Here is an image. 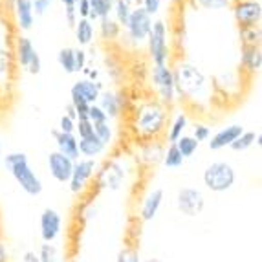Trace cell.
<instances>
[{"label": "cell", "mask_w": 262, "mask_h": 262, "mask_svg": "<svg viewBox=\"0 0 262 262\" xmlns=\"http://www.w3.org/2000/svg\"><path fill=\"white\" fill-rule=\"evenodd\" d=\"M74 62H75V72H83L86 68V52L83 48H77L74 52Z\"/></svg>", "instance_id": "cell-45"}, {"label": "cell", "mask_w": 262, "mask_h": 262, "mask_svg": "<svg viewBox=\"0 0 262 262\" xmlns=\"http://www.w3.org/2000/svg\"><path fill=\"white\" fill-rule=\"evenodd\" d=\"M75 30V39L81 46H88V44H92L94 40V24L88 18H79L77 24L74 26Z\"/></svg>", "instance_id": "cell-24"}, {"label": "cell", "mask_w": 262, "mask_h": 262, "mask_svg": "<svg viewBox=\"0 0 262 262\" xmlns=\"http://www.w3.org/2000/svg\"><path fill=\"white\" fill-rule=\"evenodd\" d=\"M174 72V84L176 94L187 101H204L207 97L209 83L206 74L196 64L187 61H180L172 68Z\"/></svg>", "instance_id": "cell-1"}, {"label": "cell", "mask_w": 262, "mask_h": 262, "mask_svg": "<svg viewBox=\"0 0 262 262\" xmlns=\"http://www.w3.org/2000/svg\"><path fill=\"white\" fill-rule=\"evenodd\" d=\"M231 11L238 28H255L262 20V6L258 0H235Z\"/></svg>", "instance_id": "cell-8"}, {"label": "cell", "mask_w": 262, "mask_h": 262, "mask_svg": "<svg viewBox=\"0 0 262 262\" xmlns=\"http://www.w3.org/2000/svg\"><path fill=\"white\" fill-rule=\"evenodd\" d=\"M241 40L242 46H260V28H242Z\"/></svg>", "instance_id": "cell-32"}, {"label": "cell", "mask_w": 262, "mask_h": 262, "mask_svg": "<svg viewBox=\"0 0 262 262\" xmlns=\"http://www.w3.org/2000/svg\"><path fill=\"white\" fill-rule=\"evenodd\" d=\"M70 262H81V260H79V258H74V260H70Z\"/></svg>", "instance_id": "cell-57"}, {"label": "cell", "mask_w": 262, "mask_h": 262, "mask_svg": "<svg viewBox=\"0 0 262 262\" xmlns=\"http://www.w3.org/2000/svg\"><path fill=\"white\" fill-rule=\"evenodd\" d=\"M75 11H77V17L81 18H90V2L88 0H77L75 2Z\"/></svg>", "instance_id": "cell-46"}, {"label": "cell", "mask_w": 262, "mask_h": 262, "mask_svg": "<svg viewBox=\"0 0 262 262\" xmlns=\"http://www.w3.org/2000/svg\"><path fill=\"white\" fill-rule=\"evenodd\" d=\"M150 28H152V17H150V15L147 13L141 6H138L136 9H132L130 17H128L127 24H125V30H127L128 39L136 44L145 42L147 37H149V33H150Z\"/></svg>", "instance_id": "cell-9"}, {"label": "cell", "mask_w": 262, "mask_h": 262, "mask_svg": "<svg viewBox=\"0 0 262 262\" xmlns=\"http://www.w3.org/2000/svg\"><path fill=\"white\" fill-rule=\"evenodd\" d=\"M88 121L92 123V125H97V123H105L108 121L106 118V114L99 108V105H90V110H88Z\"/></svg>", "instance_id": "cell-39"}, {"label": "cell", "mask_w": 262, "mask_h": 262, "mask_svg": "<svg viewBox=\"0 0 262 262\" xmlns=\"http://www.w3.org/2000/svg\"><path fill=\"white\" fill-rule=\"evenodd\" d=\"M255 138H257V134H255V132H246L244 130L235 141H233L231 145H229V147H231L235 152H242V150L249 149L251 145H255Z\"/></svg>", "instance_id": "cell-33"}, {"label": "cell", "mask_w": 262, "mask_h": 262, "mask_svg": "<svg viewBox=\"0 0 262 262\" xmlns=\"http://www.w3.org/2000/svg\"><path fill=\"white\" fill-rule=\"evenodd\" d=\"M66 116L77 121V116H75V110H74V106H72V103H70V105H68V106H66Z\"/></svg>", "instance_id": "cell-52"}, {"label": "cell", "mask_w": 262, "mask_h": 262, "mask_svg": "<svg viewBox=\"0 0 262 262\" xmlns=\"http://www.w3.org/2000/svg\"><path fill=\"white\" fill-rule=\"evenodd\" d=\"M90 2V18L88 20L92 22L96 20V18H105V17H110V13H112V4L114 0H88Z\"/></svg>", "instance_id": "cell-26"}, {"label": "cell", "mask_w": 262, "mask_h": 262, "mask_svg": "<svg viewBox=\"0 0 262 262\" xmlns=\"http://www.w3.org/2000/svg\"><path fill=\"white\" fill-rule=\"evenodd\" d=\"M15 20H17V26L22 31H28L33 28V20H35V15H33V8H31V0H15Z\"/></svg>", "instance_id": "cell-20"}, {"label": "cell", "mask_w": 262, "mask_h": 262, "mask_svg": "<svg viewBox=\"0 0 262 262\" xmlns=\"http://www.w3.org/2000/svg\"><path fill=\"white\" fill-rule=\"evenodd\" d=\"M24 262H39V257L33 251H26L24 253Z\"/></svg>", "instance_id": "cell-50"}, {"label": "cell", "mask_w": 262, "mask_h": 262, "mask_svg": "<svg viewBox=\"0 0 262 262\" xmlns=\"http://www.w3.org/2000/svg\"><path fill=\"white\" fill-rule=\"evenodd\" d=\"M169 108L160 101H149L138 108L134 118V128L143 140H156L165 128Z\"/></svg>", "instance_id": "cell-2"}, {"label": "cell", "mask_w": 262, "mask_h": 262, "mask_svg": "<svg viewBox=\"0 0 262 262\" xmlns=\"http://www.w3.org/2000/svg\"><path fill=\"white\" fill-rule=\"evenodd\" d=\"M160 6H162V0H143V6H141V8L152 17V15H156L158 11H160Z\"/></svg>", "instance_id": "cell-47"}, {"label": "cell", "mask_w": 262, "mask_h": 262, "mask_svg": "<svg viewBox=\"0 0 262 262\" xmlns=\"http://www.w3.org/2000/svg\"><path fill=\"white\" fill-rule=\"evenodd\" d=\"M96 174V160H86V158H79L77 162H74V170H72L70 178V191L79 194L86 189L88 182Z\"/></svg>", "instance_id": "cell-11"}, {"label": "cell", "mask_w": 262, "mask_h": 262, "mask_svg": "<svg viewBox=\"0 0 262 262\" xmlns=\"http://www.w3.org/2000/svg\"><path fill=\"white\" fill-rule=\"evenodd\" d=\"M0 262H8V251H6V246L0 241Z\"/></svg>", "instance_id": "cell-51"}, {"label": "cell", "mask_w": 262, "mask_h": 262, "mask_svg": "<svg viewBox=\"0 0 262 262\" xmlns=\"http://www.w3.org/2000/svg\"><path fill=\"white\" fill-rule=\"evenodd\" d=\"M163 152H165V149L158 140H145V143H141L140 147V158L147 165H156L162 162Z\"/></svg>", "instance_id": "cell-22"}, {"label": "cell", "mask_w": 262, "mask_h": 262, "mask_svg": "<svg viewBox=\"0 0 262 262\" xmlns=\"http://www.w3.org/2000/svg\"><path fill=\"white\" fill-rule=\"evenodd\" d=\"M48 170L53 180L59 184H66L72 178V170H74V162L70 158L62 156L61 152H50L48 156Z\"/></svg>", "instance_id": "cell-14"}, {"label": "cell", "mask_w": 262, "mask_h": 262, "mask_svg": "<svg viewBox=\"0 0 262 262\" xmlns=\"http://www.w3.org/2000/svg\"><path fill=\"white\" fill-rule=\"evenodd\" d=\"M244 132V128L241 127V125H229V127L222 128V130H219L214 136H211L209 141H207V145H209L211 150H220V149H226V147H229V145L233 143V141L238 138V136Z\"/></svg>", "instance_id": "cell-16"}, {"label": "cell", "mask_w": 262, "mask_h": 262, "mask_svg": "<svg viewBox=\"0 0 262 262\" xmlns=\"http://www.w3.org/2000/svg\"><path fill=\"white\" fill-rule=\"evenodd\" d=\"M83 219L84 220H92L94 216H96V207H94V204H90V206H88V209H84L83 211Z\"/></svg>", "instance_id": "cell-49"}, {"label": "cell", "mask_w": 262, "mask_h": 262, "mask_svg": "<svg viewBox=\"0 0 262 262\" xmlns=\"http://www.w3.org/2000/svg\"><path fill=\"white\" fill-rule=\"evenodd\" d=\"M94 134H96L105 145L112 143V140H114V128H112V125H110L108 121L94 125Z\"/></svg>", "instance_id": "cell-34"}, {"label": "cell", "mask_w": 262, "mask_h": 262, "mask_svg": "<svg viewBox=\"0 0 262 262\" xmlns=\"http://www.w3.org/2000/svg\"><path fill=\"white\" fill-rule=\"evenodd\" d=\"M101 94V83L99 81H90V79H79L77 83L70 88V96L79 97V99L86 101L88 105H96Z\"/></svg>", "instance_id": "cell-15"}, {"label": "cell", "mask_w": 262, "mask_h": 262, "mask_svg": "<svg viewBox=\"0 0 262 262\" xmlns=\"http://www.w3.org/2000/svg\"><path fill=\"white\" fill-rule=\"evenodd\" d=\"M75 132L79 134V140L81 138H86V136L94 134V125L88 119H77L75 121Z\"/></svg>", "instance_id": "cell-41"}, {"label": "cell", "mask_w": 262, "mask_h": 262, "mask_svg": "<svg viewBox=\"0 0 262 262\" xmlns=\"http://www.w3.org/2000/svg\"><path fill=\"white\" fill-rule=\"evenodd\" d=\"M15 59L31 75H39L40 70H42V61H40L39 52L33 46L31 39L24 35H18L17 40H15Z\"/></svg>", "instance_id": "cell-7"}, {"label": "cell", "mask_w": 262, "mask_h": 262, "mask_svg": "<svg viewBox=\"0 0 262 262\" xmlns=\"http://www.w3.org/2000/svg\"><path fill=\"white\" fill-rule=\"evenodd\" d=\"M74 52L75 48H62L57 53V62L66 74H75V62H74Z\"/></svg>", "instance_id": "cell-30"}, {"label": "cell", "mask_w": 262, "mask_h": 262, "mask_svg": "<svg viewBox=\"0 0 262 262\" xmlns=\"http://www.w3.org/2000/svg\"><path fill=\"white\" fill-rule=\"evenodd\" d=\"M163 204V189H152V191L145 196L143 206H141V220L143 222H150L158 214L160 207Z\"/></svg>", "instance_id": "cell-19"}, {"label": "cell", "mask_w": 262, "mask_h": 262, "mask_svg": "<svg viewBox=\"0 0 262 262\" xmlns=\"http://www.w3.org/2000/svg\"><path fill=\"white\" fill-rule=\"evenodd\" d=\"M150 81H152L158 96H160V103L165 106L172 105L178 97L172 68L169 64H154L150 70Z\"/></svg>", "instance_id": "cell-6"}, {"label": "cell", "mask_w": 262, "mask_h": 262, "mask_svg": "<svg viewBox=\"0 0 262 262\" xmlns=\"http://www.w3.org/2000/svg\"><path fill=\"white\" fill-rule=\"evenodd\" d=\"M4 165L13 176L20 189L30 196H39L42 192V182L35 174V170L30 167L28 156L24 152H9L4 156Z\"/></svg>", "instance_id": "cell-3"}, {"label": "cell", "mask_w": 262, "mask_h": 262, "mask_svg": "<svg viewBox=\"0 0 262 262\" xmlns=\"http://www.w3.org/2000/svg\"><path fill=\"white\" fill-rule=\"evenodd\" d=\"M52 136L55 138L57 143V152H61L62 156L70 158L72 162H77L81 154H79V147H77V136L75 134H62L59 130H53Z\"/></svg>", "instance_id": "cell-18"}, {"label": "cell", "mask_w": 262, "mask_h": 262, "mask_svg": "<svg viewBox=\"0 0 262 262\" xmlns=\"http://www.w3.org/2000/svg\"><path fill=\"white\" fill-rule=\"evenodd\" d=\"M64 18H66V24L70 28H74L75 24H77L79 17H77V11H75V6H68V8L64 9Z\"/></svg>", "instance_id": "cell-48"}, {"label": "cell", "mask_w": 262, "mask_h": 262, "mask_svg": "<svg viewBox=\"0 0 262 262\" xmlns=\"http://www.w3.org/2000/svg\"><path fill=\"white\" fill-rule=\"evenodd\" d=\"M185 158L180 154L178 147H176V143H169V147L165 149V152H163V160L162 163L167 167V169H180V167L184 165Z\"/></svg>", "instance_id": "cell-27"}, {"label": "cell", "mask_w": 262, "mask_h": 262, "mask_svg": "<svg viewBox=\"0 0 262 262\" xmlns=\"http://www.w3.org/2000/svg\"><path fill=\"white\" fill-rule=\"evenodd\" d=\"M53 0H31V8H33V15L42 17L50 8H52Z\"/></svg>", "instance_id": "cell-42"}, {"label": "cell", "mask_w": 262, "mask_h": 262, "mask_svg": "<svg viewBox=\"0 0 262 262\" xmlns=\"http://www.w3.org/2000/svg\"><path fill=\"white\" fill-rule=\"evenodd\" d=\"M187 114L185 112H180L178 116H176L174 119H172V123H170L169 127V134H167V140H169V143H176V141L184 136V130L185 127H187Z\"/></svg>", "instance_id": "cell-25"}, {"label": "cell", "mask_w": 262, "mask_h": 262, "mask_svg": "<svg viewBox=\"0 0 262 262\" xmlns=\"http://www.w3.org/2000/svg\"><path fill=\"white\" fill-rule=\"evenodd\" d=\"M194 2L207 11H219V9H226L233 4V0H194Z\"/></svg>", "instance_id": "cell-36"}, {"label": "cell", "mask_w": 262, "mask_h": 262, "mask_svg": "<svg viewBox=\"0 0 262 262\" xmlns=\"http://www.w3.org/2000/svg\"><path fill=\"white\" fill-rule=\"evenodd\" d=\"M145 262H163V260H160V258H156V257H150V258H147Z\"/></svg>", "instance_id": "cell-55"}, {"label": "cell", "mask_w": 262, "mask_h": 262, "mask_svg": "<svg viewBox=\"0 0 262 262\" xmlns=\"http://www.w3.org/2000/svg\"><path fill=\"white\" fill-rule=\"evenodd\" d=\"M255 143H257V147H260L262 145V136L257 134V138H255Z\"/></svg>", "instance_id": "cell-54"}, {"label": "cell", "mask_w": 262, "mask_h": 262, "mask_svg": "<svg viewBox=\"0 0 262 262\" xmlns=\"http://www.w3.org/2000/svg\"><path fill=\"white\" fill-rule=\"evenodd\" d=\"M11 66H13V57H11V53H9V50L6 46L0 44V79H4L9 74Z\"/></svg>", "instance_id": "cell-35"}, {"label": "cell", "mask_w": 262, "mask_h": 262, "mask_svg": "<svg viewBox=\"0 0 262 262\" xmlns=\"http://www.w3.org/2000/svg\"><path fill=\"white\" fill-rule=\"evenodd\" d=\"M62 4H64V8H68V6H75V2L77 0H61Z\"/></svg>", "instance_id": "cell-53"}, {"label": "cell", "mask_w": 262, "mask_h": 262, "mask_svg": "<svg viewBox=\"0 0 262 262\" xmlns=\"http://www.w3.org/2000/svg\"><path fill=\"white\" fill-rule=\"evenodd\" d=\"M192 138H194L198 143H200V141H207L211 138V128L207 127V125H202V123H198V125H194Z\"/></svg>", "instance_id": "cell-43"}, {"label": "cell", "mask_w": 262, "mask_h": 262, "mask_svg": "<svg viewBox=\"0 0 262 262\" xmlns=\"http://www.w3.org/2000/svg\"><path fill=\"white\" fill-rule=\"evenodd\" d=\"M176 147H178L180 154L184 158H191L192 154L196 152L198 147H200V143H198L192 136H182L178 141H176Z\"/></svg>", "instance_id": "cell-31"}, {"label": "cell", "mask_w": 262, "mask_h": 262, "mask_svg": "<svg viewBox=\"0 0 262 262\" xmlns=\"http://www.w3.org/2000/svg\"><path fill=\"white\" fill-rule=\"evenodd\" d=\"M97 105L106 114V118L114 119V118H118L123 110V97L119 96L118 92H114V90H101Z\"/></svg>", "instance_id": "cell-17"}, {"label": "cell", "mask_w": 262, "mask_h": 262, "mask_svg": "<svg viewBox=\"0 0 262 262\" xmlns=\"http://www.w3.org/2000/svg\"><path fill=\"white\" fill-rule=\"evenodd\" d=\"M72 106H74L77 119H88V110H90V105H88L86 101L79 99V97H72Z\"/></svg>", "instance_id": "cell-37"}, {"label": "cell", "mask_w": 262, "mask_h": 262, "mask_svg": "<svg viewBox=\"0 0 262 262\" xmlns=\"http://www.w3.org/2000/svg\"><path fill=\"white\" fill-rule=\"evenodd\" d=\"M0 160H2V140H0Z\"/></svg>", "instance_id": "cell-56"}, {"label": "cell", "mask_w": 262, "mask_h": 262, "mask_svg": "<svg viewBox=\"0 0 262 262\" xmlns=\"http://www.w3.org/2000/svg\"><path fill=\"white\" fill-rule=\"evenodd\" d=\"M77 147H79V154L84 156L86 160H94V158L99 156V154L106 149V145L103 143L96 134H90V136H86V138L77 140Z\"/></svg>", "instance_id": "cell-23"}, {"label": "cell", "mask_w": 262, "mask_h": 262, "mask_svg": "<svg viewBox=\"0 0 262 262\" xmlns=\"http://www.w3.org/2000/svg\"><path fill=\"white\" fill-rule=\"evenodd\" d=\"M147 48L152 64H169V31L163 20L152 22L150 33L147 37Z\"/></svg>", "instance_id": "cell-5"}, {"label": "cell", "mask_w": 262, "mask_h": 262, "mask_svg": "<svg viewBox=\"0 0 262 262\" xmlns=\"http://www.w3.org/2000/svg\"><path fill=\"white\" fill-rule=\"evenodd\" d=\"M101 24H99V33L101 37L105 40H114V39H118L119 33H121V26H119L118 22L114 20L112 17H105V18H101Z\"/></svg>", "instance_id": "cell-28"}, {"label": "cell", "mask_w": 262, "mask_h": 262, "mask_svg": "<svg viewBox=\"0 0 262 262\" xmlns=\"http://www.w3.org/2000/svg\"><path fill=\"white\" fill-rule=\"evenodd\" d=\"M59 132H62V134H75V119L68 118L64 114L59 119Z\"/></svg>", "instance_id": "cell-44"}, {"label": "cell", "mask_w": 262, "mask_h": 262, "mask_svg": "<svg viewBox=\"0 0 262 262\" xmlns=\"http://www.w3.org/2000/svg\"><path fill=\"white\" fill-rule=\"evenodd\" d=\"M123 178H125V170L123 165L116 160H110L103 165V169L99 170L97 180H99V185L110 191H118L123 184Z\"/></svg>", "instance_id": "cell-13"}, {"label": "cell", "mask_w": 262, "mask_h": 262, "mask_svg": "<svg viewBox=\"0 0 262 262\" xmlns=\"http://www.w3.org/2000/svg\"><path fill=\"white\" fill-rule=\"evenodd\" d=\"M116 262H141V258H140V253H138L136 249L125 248V249H121V251L118 253V258H116Z\"/></svg>", "instance_id": "cell-40"}, {"label": "cell", "mask_w": 262, "mask_h": 262, "mask_svg": "<svg viewBox=\"0 0 262 262\" xmlns=\"http://www.w3.org/2000/svg\"><path fill=\"white\" fill-rule=\"evenodd\" d=\"M127 2H128V4H130V2H132V0H127Z\"/></svg>", "instance_id": "cell-58"}, {"label": "cell", "mask_w": 262, "mask_h": 262, "mask_svg": "<svg viewBox=\"0 0 262 262\" xmlns=\"http://www.w3.org/2000/svg\"><path fill=\"white\" fill-rule=\"evenodd\" d=\"M206 206V198L202 194L200 189L196 187H182L176 196V207L185 216H198L204 211Z\"/></svg>", "instance_id": "cell-10"}, {"label": "cell", "mask_w": 262, "mask_h": 262, "mask_svg": "<svg viewBox=\"0 0 262 262\" xmlns=\"http://www.w3.org/2000/svg\"><path fill=\"white\" fill-rule=\"evenodd\" d=\"M235 169L226 162H213L204 170V184L213 192H226L235 185Z\"/></svg>", "instance_id": "cell-4"}, {"label": "cell", "mask_w": 262, "mask_h": 262, "mask_svg": "<svg viewBox=\"0 0 262 262\" xmlns=\"http://www.w3.org/2000/svg\"><path fill=\"white\" fill-rule=\"evenodd\" d=\"M241 64L249 74H257L262 66L260 46H242L241 48Z\"/></svg>", "instance_id": "cell-21"}, {"label": "cell", "mask_w": 262, "mask_h": 262, "mask_svg": "<svg viewBox=\"0 0 262 262\" xmlns=\"http://www.w3.org/2000/svg\"><path fill=\"white\" fill-rule=\"evenodd\" d=\"M112 11H114V15H116L114 20L118 22L121 28H125V24H127L128 17H130V11H132L130 4H128L127 0H114Z\"/></svg>", "instance_id": "cell-29"}, {"label": "cell", "mask_w": 262, "mask_h": 262, "mask_svg": "<svg viewBox=\"0 0 262 262\" xmlns=\"http://www.w3.org/2000/svg\"><path fill=\"white\" fill-rule=\"evenodd\" d=\"M39 227H40V238L44 241V244H50L61 235L62 229V219L61 214L55 209H44L39 219Z\"/></svg>", "instance_id": "cell-12"}, {"label": "cell", "mask_w": 262, "mask_h": 262, "mask_svg": "<svg viewBox=\"0 0 262 262\" xmlns=\"http://www.w3.org/2000/svg\"><path fill=\"white\" fill-rule=\"evenodd\" d=\"M37 257H39V262H57V249L52 244H42Z\"/></svg>", "instance_id": "cell-38"}]
</instances>
